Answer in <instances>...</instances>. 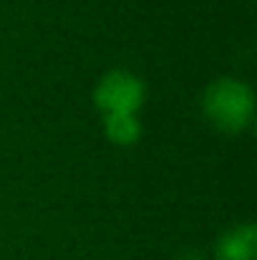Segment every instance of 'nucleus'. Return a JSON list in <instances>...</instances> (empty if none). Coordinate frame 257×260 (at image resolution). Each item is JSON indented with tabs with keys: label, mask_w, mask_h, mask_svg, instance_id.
<instances>
[{
	"label": "nucleus",
	"mask_w": 257,
	"mask_h": 260,
	"mask_svg": "<svg viewBox=\"0 0 257 260\" xmlns=\"http://www.w3.org/2000/svg\"><path fill=\"white\" fill-rule=\"evenodd\" d=\"M101 119H103V134L114 147H134L141 139V121L136 114H116Z\"/></svg>",
	"instance_id": "4"
},
{
	"label": "nucleus",
	"mask_w": 257,
	"mask_h": 260,
	"mask_svg": "<svg viewBox=\"0 0 257 260\" xmlns=\"http://www.w3.org/2000/svg\"><path fill=\"white\" fill-rule=\"evenodd\" d=\"M217 260H257V228L255 222H240L225 230L214 245Z\"/></svg>",
	"instance_id": "3"
},
{
	"label": "nucleus",
	"mask_w": 257,
	"mask_h": 260,
	"mask_svg": "<svg viewBox=\"0 0 257 260\" xmlns=\"http://www.w3.org/2000/svg\"><path fill=\"white\" fill-rule=\"evenodd\" d=\"M146 101V84L129 69L106 71L93 88V106L101 116L139 114Z\"/></svg>",
	"instance_id": "2"
},
{
	"label": "nucleus",
	"mask_w": 257,
	"mask_h": 260,
	"mask_svg": "<svg viewBox=\"0 0 257 260\" xmlns=\"http://www.w3.org/2000/svg\"><path fill=\"white\" fill-rule=\"evenodd\" d=\"M202 114L217 132L225 134L247 132L255 119L252 86L232 76L214 79L202 93Z\"/></svg>",
	"instance_id": "1"
}]
</instances>
